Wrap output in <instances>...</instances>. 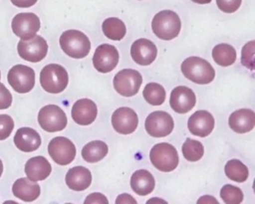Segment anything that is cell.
Returning <instances> with one entry per match:
<instances>
[{
  "label": "cell",
  "mask_w": 255,
  "mask_h": 204,
  "mask_svg": "<svg viewBox=\"0 0 255 204\" xmlns=\"http://www.w3.org/2000/svg\"><path fill=\"white\" fill-rule=\"evenodd\" d=\"M14 143L21 151L32 152L40 147L41 137L35 129L31 127H21L14 135Z\"/></svg>",
  "instance_id": "ffe728a7"
},
{
  "label": "cell",
  "mask_w": 255,
  "mask_h": 204,
  "mask_svg": "<svg viewBox=\"0 0 255 204\" xmlns=\"http://www.w3.org/2000/svg\"><path fill=\"white\" fill-rule=\"evenodd\" d=\"M196 102V97L193 91L184 86L174 88L170 94V107L177 113H186L191 110Z\"/></svg>",
  "instance_id": "9a60e30c"
},
{
  "label": "cell",
  "mask_w": 255,
  "mask_h": 204,
  "mask_svg": "<svg viewBox=\"0 0 255 204\" xmlns=\"http://www.w3.org/2000/svg\"><path fill=\"white\" fill-rule=\"evenodd\" d=\"M174 126L171 115L162 110H156L147 115L144 127L146 132L153 137H164L168 135Z\"/></svg>",
  "instance_id": "7c38bea8"
},
{
  "label": "cell",
  "mask_w": 255,
  "mask_h": 204,
  "mask_svg": "<svg viewBox=\"0 0 255 204\" xmlns=\"http://www.w3.org/2000/svg\"><path fill=\"white\" fill-rule=\"evenodd\" d=\"M48 152L57 164L67 165L74 160L76 156V147L69 138L57 136L49 142Z\"/></svg>",
  "instance_id": "8fae6325"
},
{
  "label": "cell",
  "mask_w": 255,
  "mask_h": 204,
  "mask_svg": "<svg viewBox=\"0 0 255 204\" xmlns=\"http://www.w3.org/2000/svg\"><path fill=\"white\" fill-rule=\"evenodd\" d=\"M214 62L221 67L231 66L236 60V51L229 44H218L212 50Z\"/></svg>",
  "instance_id": "484cf974"
},
{
  "label": "cell",
  "mask_w": 255,
  "mask_h": 204,
  "mask_svg": "<svg viewBox=\"0 0 255 204\" xmlns=\"http://www.w3.org/2000/svg\"><path fill=\"white\" fill-rule=\"evenodd\" d=\"M116 203H136V201L128 194H122L117 198Z\"/></svg>",
  "instance_id": "74e56055"
},
{
  "label": "cell",
  "mask_w": 255,
  "mask_h": 204,
  "mask_svg": "<svg viewBox=\"0 0 255 204\" xmlns=\"http://www.w3.org/2000/svg\"><path fill=\"white\" fill-rule=\"evenodd\" d=\"M142 96L151 105H160L165 101V91L161 85L156 83L147 84L143 89Z\"/></svg>",
  "instance_id": "f1b7e54d"
},
{
  "label": "cell",
  "mask_w": 255,
  "mask_h": 204,
  "mask_svg": "<svg viewBox=\"0 0 255 204\" xmlns=\"http://www.w3.org/2000/svg\"><path fill=\"white\" fill-rule=\"evenodd\" d=\"M7 80L15 92L26 94L34 88L35 72L28 66L15 65L9 70Z\"/></svg>",
  "instance_id": "52a82bcc"
},
{
  "label": "cell",
  "mask_w": 255,
  "mask_h": 204,
  "mask_svg": "<svg viewBox=\"0 0 255 204\" xmlns=\"http://www.w3.org/2000/svg\"><path fill=\"white\" fill-rule=\"evenodd\" d=\"M230 128L237 133H245L255 125V112L249 108H240L231 113L228 119Z\"/></svg>",
  "instance_id": "d6986e66"
},
{
  "label": "cell",
  "mask_w": 255,
  "mask_h": 204,
  "mask_svg": "<svg viewBox=\"0 0 255 204\" xmlns=\"http://www.w3.org/2000/svg\"><path fill=\"white\" fill-rule=\"evenodd\" d=\"M69 82V76L65 68L58 64L45 66L40 73V84L42 88L51 94L63 92Z\"/></svg>",
  "instance_id": "277c9868"
},
{
  "label": "cell",
  "mask_w": 255,
  "mask_h": 204,
  "mask_svg": "<svg viewBox=\"0 0 255 204\" xmlns=\"http://www.w3.org/2000/svg\"><path fill=\"white\" fill-rule=\"evenodd\" d=\"M182 154L183 157L188 161H198L204 153V147L201 142L195 139L186 138L182 144Z\"/></svg>",
  "instance_id": "f546056e"
},
{
  "label": "cell",
  "mask_w": 255,
  "mask_h": 204,
  "mask_svg": "<svg viewBox=\"0 0 255 204\" xmlns=\"http://www.w3.org/2000/svg\"><path fill=\"white\" fill-rule=\"evenodd\" d=\"M108 145L101 140H94L87 143L82 149L84 160L90 163H95L102 160L108 154Z\"/></svg>",
  "instance_id": "d4e9b609"
},
{
  "label": "cell",
  "mask_w": 255,
  "mask_h": 204,
  "mask_svg": "<svg viewBox=\"0 0 255 204\" xmlns=\"http://www.w3.org/2000/svg\"><path fill=\"white\" fill-rule=\"evenodd\" d=\"M138 118L135 111L123 106L116 109L112 115V124L116 131L122 134L132 133L137 127Z\"/></svg>",
  "instance_id": "5bb4252c"
},
{
  "label": "cell",
  "mask_w": 255,
  "mask_h": 204,
  "mask_svg": "<svg viewBox=\"0 0 255 204\" xmlns=\"http://www.w3.org/2000/svg\"><path fill=\"white\" fill-rule=\"evenodd\" d=\"M12 103V95L9 90L0 83V109L8 108Z\"/></svg>",
  "instance_id": "e575fe53"
},
{
  "label": "cell",
  "mask_w": 255,
  "mask_h": 204,
  "mask_svg": "<svg viewBox=\"0 0 255 204\" xmlns=\"http://www.w3.org/2000/svg\"><path fill=\"white\" fill-rule=\"evenodd\" d=\"M220 197L225 203H240L243 200V193L240 188L226 184L220 190Z\"/></svg>",
  "instance_id": "4dcf8cb0"
},
{
  "label": "cell",
  "mask_w": 255,
  "mask_h": 204,
  "mask_svg": "<svg viewBox=\"0 0 255 204\" xmlns=\"http://www.w3.org/2000/svg\"><path fill=\"white\" fill-rule=\"evenodd\" d=\"M152 32L161 40H172L180 32L181 22L178 15L171 10L156 13L151 21Z\"/></svg>",
  "instance_id": "7a4b0ae2"
},
{
  "label": "cell",
  "mask_w": 255,
  "mask_h": 204,
  "mask_svg": "<svg viewBox=\"0 0 255 204\" xmlns=\"http://www.w3.org/2000/svg\"><path fill=\"white\" fill-rule=\"evenodd\" d=\"M141 83V75L131 69H125L117 73L113 82L115 90L124 97L134 96L138 92Z\"/></svg>",
  "instance_id": "9c48e42d"
},
{
  "label": "cell",
  "mask_w": 255,
  "mask_h": 204,
  "mask_svg": "<svg viewBox=\"0 0 255 204\" xmlns=\"http://www.w3.org/2000/svg\"><path fill=\"white\" fill-rule=\"evenodd\" d=\"M40 19L34 13H19L12 20L13 33L21 40L32 39L40 30Z\"/></svg>",
  "instance_id": "30bf717a"
},
{
  "label": "cell",
  "mask_w": 255,
  "mask_h": 204,
  "mask_svg": "<svg viewBox=\"0 0 255 204\" xmlns=\"http://www.w3.org/2000/svg\"><path fill=\"white\" fill-rule=\"evenodd\" d=\"M119 59V52L115 46L110 44H102L94 53L93 64L98 72L109 73L117 67Z\"/></svg>",
  "instance_id": "4fadbf2b"
},
{
  "label": "cell",
  "mask_w": 255,
  "mask_h": 204,
  "mask_svg": "<svg viewBox=\"0 0 255 204\" xmlns=\"http://www.w3.org/2000/svg\"><path fill=\"white\" fill-rule=\"evenodd\" d=\"M98 109L96 103L89 99L78 100L72 106V118L80 125L91 124L97 117Z\"/></svg>",
  "instance_id": "e0dca14e"
},
{
  "label": "cell",
  "mask_w": 255,
  "mask_h": 204,
  "mask_svg": "<svg viewBox=\"0 0 255 204\" xmlns=\"http://www.w3.org/2000/svg\"><path fill=\"white\" fill-rule=\"evenodd\" d=\"M40 126L48 132L63 130L67 125V116L64 110L56 104H48L42 107L38 113Z\"/></svg>",
  "instance_id": "8992f818"
},
{
  "label": "cell",
  "mask_w": 255,
  "mask_h": 204,
  "mask_svg": "<svg viewBox=\"0 0 255 204\" xmlns=\"http://www.w3.org/2000/svg\"><path fill=\"white\" fill-rule=\"evenodd\" d=\"M38 0H11L12 4L20 8H28L36 4Z\"/></svg>",
  "instance_id": "8d00e7d4"
},
{
  "label": "cell",
  "mask_w": 255,
  "mask_h": 204,
  "mask_svg": "<svg viewBox=\"0 0 255 204\" xmlns=\"http://www.w3.org/2000/svg\"><path fill=\"white\" fill-rule=\"evenodd\" d=\"M92 182V174L90 170L84 166H75L66 174V184L75 191H83L87 189Z\"/></svg>",
  "instance_id": "603a6c76"
},
{
  "label": "cell",
  "mask_w": 255,
  "mask_h": 204,
  "mask_svg": "<svg viewBox=\"0 0 255 204\" xmlns=\"http://www.w3.org/2000/svg\"><path fill=\"white\" fill-rule=\"evenodd\" d=\"M254 45L255 41H250L244 45L241 55V63L243 66L249 68L250 70L254 69Z\"/></svg>",
  "instance_id": "1f68e13d"
},
{
  "label": "cell",
  "mask_w": 255,
  "mask_h": 204,
  "mask_svg": "<svg viewBox=\"0 0 255 204\" xmlns=\"http://www.w3.org/2000/svg\"><path fill=\"white\" fill-rule=\"evenodd\" d=\"M12 192L15 197L25 202H32L39 197L41 189L37 181H32L29 178L23 177L14 182Z\"/></svg>",
  "instance_id": "7402d4cb"
},
{
  "label": "cell",
  "mask_w": 255,
  "mask_h": 204,
  "mask_svg": "<svg viewBox=\"0 0 255 204\" xmlns=\"http://www.w3.org/2000/svg\"><path fill=\"white\" fill-rule=\"evenodd\" d=\"M156 55L157 48L148 39H138L134 41L130 47V56L132 60L140 66L150 65L155 60Z\"/></svg>",
  "instance_id": "2e32d148"
},
{
  "label": "cell",
  "mask_w": 255,
  "mask_h": 204,
  "mask_svg": "<svg viewBox=\"0 0 255 204\" xmlns=\"http://www.w3.org/2000/svg\"><path fill=\"white\" fill-rule=\"evenodd\" d=\"M181 72L186 79L199 85L209 84L215 77L213 67L206 60L199 57L185 59L181 64Z\"/></svg>",
  "instance_id": "6da1fadb"
},
{
  "label": "cell",
  "mask_w": 255,
  "mask_h": 204,
  "mask_svg": "<svg viewBox=\"0 0 255 204\" xmlns=\"http://www.w3.org/2000/svg\"><path fill=\"white\" fill-rule=\"evenodd\" d=\"M187 126L192 134L205 137L214 128V118L207 110H197L188 118Z\"/></svg>",
  "instance_id": "ac0fdd59"
},
{
  "label": "cell",
  "mask_w": 255,
  "mask_h": 204,
  "mask_svg": "<svg viewBox=\"0 0 255 204\" xmlns=\"http://www.w3.org/2000/svg\"><path fill=\"white\" fill-rule=\"evenodd\" d=\"M130 187L137 195H147L154 188V178L147 170H137L130 177Z\"/></svg>",
  "instance_id": "cb8c5ba5"
},
{
  "label": "cell",
  "mask_w": 255,
  "mask_h": 204,
  "mask_svg": "<svg viewBox=\"0 0 255 204\" xmlns=\"http://www.w3.org/2000/svg\"><path fill=\"white\" fill-rule=\"evenodd\" d=\"M17 51L23 60L37 63L46 57L48 44L43 37L35 35L32 39L20 40L17 45Z\"/></svg>",
  "instance_id": "ba28073f"
},
{
  "label": "cell",
  "mask_w": 255,
  "mask_h": 204,
  "mask_svg": "<svg viewBox=\"0 0 255 204\" xmlns=\"http://www.w3.org/2000/svg\"><path fill=\"white\" fill-rule=\"evenodd\" d=\"M205 201H211L212 203H218L216 199H214V198H212V197H208V196H204V197L198 199L197 202H198V203H202V202H205Z\"/></svg>",
  "instance_id": "f35d334b"
},
{
  "label": "cell",
  "mask_w": 255,
  "mask_h": 204,
  "mask_svg": "<svg viewBox=\"0 0 255 204\" xmlns=\"http://www.w3.org/2000/svg\"><path fill=\"white\" fill-rule=\"evenodd\" d=\"M242 0H216L218 8L225 13L235 12L241 5Z\"/></svg>",
  "instance_id": "836d02e7"
},
{
  "label": "cell",
  "mask_w": 255,
  "mask_h": 204,
  "mask_svg": "<svg viewBox=\"0 0 255 204\" xmlns=\"http://www.w3.org/2000/svg\"><path fill=\"white\" fill-rule=\"evenodd\" d=\"M103 32L105 36L114 41L122 40L127 33V28L125 23L116 17H111L106 19L102 25Z\"/></svg>",
  "instance_id": "4316f807"
},
{
  "label": "cell",
  "mask_w": 255,
  "mask_h": 204,
  "mask_svg": "<svg viewBox=\"0 0 255 204\" xmlns=\"http://www.w3.org/2000/svg\"><path fill=\"white\" fill-rule=\"evenodd\" d=\"M85 203H109L106 196L101 193H92L86 199Z\"/></svg>",
  "instance_id": "d590c367"
},
{
  "label": "cell",
  "mask_w": 255,
  "mask_h": 204,
  "mask_svg": "<svg viewBox=\"0 0 255 204\" xmlns=\"http://www.w3.org/2000/svg\"><path fill=\"white\" fill-rule=\"evenodd\" d=\"M224 171L229 179L236 182H244L249 175L247 166L238 159L229 160L225 164Z\"/></svg>",
  "instance_id": "83f0119b"
},
{
  "label": "cell",
  "mask_w": 255,
  "mask_h": 204,
  "mask_svg": "<svg viewBox=\"0 0 255 204\" xmlns=\"http://www.w3.org/2000/svg\"><path fill=\"white\" fill-rule=\"evenodd\" d=\"M0 79H1V73H0Z\"/></svg>",
  "instance_id": "b9f144b4"
},
{
  "label": "cell",
  "mask_w": 255,
  "mask_h": 204,
  "mask_svg": "<svg viewBox=\"0 0 255 204\" xmlns=\"http://www.w3.org/2000/svg\"><path fill=\"white\" fill-rule=\"evenodd\" d=\"M149 158L152 165L159 171L169 172L178 164V154L175 147L166 142H160L151 148Z\"/></svg>",
  "instance_id": "5b68a950"
},
{
  "label": "cell",
  "mask_w": 255,
  "mask_h": 204,
  "mask_svg": "<svg viewBox=\"0 0 255 204\" xmlns=\"http://www.w3.org/2000/svg\"><path fill=\"white\" fill-rule=\"evenodd\" d=\"M60 46L65 54L74 59L85 58L91 50L89 38L78 30L65 31L60 37Z\"/></svg>",
  "instance_id": "3957f363"
},
{
  "label": "cell",
  "mask_w": 255,
  "mask_h": 204,
  "mask_svg": "<svg viewBox=\"0 0 255 204\" xmlns=\"http://www.w3.org/2000/svg\"><path fill=\"white\" fill-rule=\"evenodd\" d=\"M14 128V121L8 114H0V140H4L11 134Z\"/></svg>",
  "instance_id": "d6a6232c"
},
{
  "label": "cell",
  "mask_w": 255,
  "mask_h": 204,
  "mask_svg": "<svg viewBox=\"0 0 255 204\" xmlns=\"http://www.w3.org/2000/svg\"><path fill=\"white\" fill-rule=\"evenodd\" d=\"M193 1L194 3H197V4H208L211 2V0H191Z\"/></svg>",
  "instance_id": "ab89813d"
},
{
  "label": "cell",
  "mask_w": 255,
  "mask_h": 204,
  "mask_svg": "<svg viewBox=\"0 0 255 204\" xmlns=\"http://www.w3.org/2000/svg\"><path fill=\"white\" fill-rule=\"evenodd\" d=\"M2 172H3V163H2V160L0 159V177L2 175Z\"/></svg>",
  "instance_id": "60d3db41"
},
{
  "label": "cell",
  "mask_w": 255,
  "mask_h": 204,
  "mask_svg": "<svg viewBox=\"0 0 255 204\" xmlns=\"http://www.w3.org/2000/svg\"><path fill=\"white\" fill-rule=\"evenodd\" d=\"M52 171L50 162L44 156H35L25 164V173L27 178L32 181H40L46 179Z\"/></svg>",
  "instance_id": "44dd1931"
}]
</instances>
